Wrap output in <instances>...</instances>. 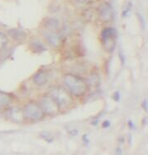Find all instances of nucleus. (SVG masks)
Returning <instances> with one entry per match:
<instances>
[{"mask_svg":"<svg viewBox=\"0 0 148 155\" xmlns=\"http://www.w3.org/2000/svg\"><path fill=\"white\" fill-rule=\"evenodd\" d=\"M63 84L65 89L74 97H82L88 91V84L82 78L77 75L67 74L64 76Z\"/></svg>","mask_w":148,"mask_h":155,"instance_id":"f257e3e1","label":"nucleus"},{"mask_svg":"<svg viewBox=\"0 0 148 155\" xmlns=\"http://www.w3.org/2000/svg\"><path fill=\"white\" fill-rule=\"evenodd\" d=\"M48 95L50 96L58 104L60 110L61 108L68 107L73 103V98L71 93L61 87L54 86L50 87Z\"/></svg>","mask_w":148,"mask_h":155,"instance_id":"f03ea898","label":"nucleus"},{"mask_svg":"<svg viewBox=\"0 0 148 155\" xmlns=\"http://www.w3.org/2000/svg\"><path fill=\"white\" fill-rule=\"evenodd\" d=\"M24 118L30 121H39L44 118V112L39 104L35 102H29L24 106L23 109Z\"/></svg>","mask_w":148,"mask_h":155,"instance_id":"7ed1b4c3","label":"nucleus"},{"mask_svg":"<svg viewBox=\"0 0 148 155\" xmlns=\"http://www.w3.org/2000/svg\"><path fill=\"white\" fill-rule=\"evenodd\" d=\"M39 106L41 107L44 114H46L48 116H55L60 110L58 104L49 95L42 96L39 101Z\"/></svg>","mask_w":148,"mask_h":155,"instance_id":"20e7f679","label":"nucleus"},{"mask_svg":"<svg viewBox=\"0 0 148 155\" xmlns=\"http://www.w3.org/2000/svg\"><path fill=\"white\" fill-rule=\"evenodd\" d=\"M117 32L114 28L107 27L101 32V38L107 52H113L115 48V41Z\"/></svg>","mask_w":148,"mask_h":155,"instance_id":"39448f33","label":"nucleus"},{"mask_svg":"<svg viewBox=\"0 0 148 155\" xmlns=\"http://www.w3.org/2000/svg\"><path fill=\"white\" fill-rule=\"evenodd\" d=\"M98 14L100 18L104 21H112L113 19V10L112 7L108 3H103L98 8Z\"/></svg>","mask_w":148,"mask_h":155,"instance_id":"423d86ee","label":"nucleus"},{"mask_svg":"<svg viewBox=\"0 0 148 155\" xmlns=\"http://www.w3.org/2000/svg\"><path fill=\"white\" fill-rule=\"evenodd\" d=\"M9 117L12 121L16 123L23 122V120H25L22 109L17 107H12L9 110Z\"/></svg>","mask_w":148,"mask_h":155,"instance_id":"0eeeda50","label":"nucleus"},{"mask_svg":"<svg viewBox=\"0 0 148 155\" xmlns=\"http://www.w3.org/2000/svg\"><path fill=\"white\" fill-rule=\"evenodd\" d=\"M49 80V74L47 71L40 70L33 76V83L37 86H43Z\"/></svg>","mask_w":148,"mask_h":155,"instance_id":"6e6552de","label":"nucleus"},{"mask_svg":"<svg viewBox=\"0 0 148 155\" xmlns=\"http://www.w3.org/2000/svg\"><path fill=\"white\" fill-rule=\"evenodd\" d=\"M45 37H46V40L47 41L48 43L52 46L57 47V46H59L61 44V41H62L61 37L57 33H47V34L45 35Z\"/></svg>","mask_w":148,"mask_h":155,"instance_id":"1a4fd4ad","label":"nucleus"},{"mask_svg":"<svg viewBox=\"0 0 148 155\" xmlns=\"http://www.w3.org/2000/svg\"><path fill=\"white\" fill-rule=\"evenodd\" d=\"M44 26L48 30L55 31L59 27V21L58 19L54 18H50L46 19L44 21Z\"/></svg>","mask_w":148,"mask_h":155,"instance_id":"9d476101","label":"nucleus"},{"mask_svg":"<svg viewBox=\"0 0 148 155\" xmlns=\"http://www.w3.org/2000/svg\"><path fill=\"white\" fill-rule=\"evenodd\" d=\"M12 102L11 96L6 93L0 92V107H7Z\"/></svg>","mask_w":148,"mask_h":155,"instance_id":"9b49d317","label":"nucleus"},{"mask_svg":"<svg viewBox=\"0 0 148 155\" xmlns=\"http://www.w3.org/2000/svg\"><path fill=\"white\" fill-rule=\"evenodd\" d=\"M30 48L32 49V51L33 52H36V53H42V52L46 50L45 45L40 41H34L33 43H31Z\"/></svg>","mask_w":148,"mask_h":155,"instance_id":"f8f14e48","label":"nucleus"},{"mask_svg":"<svg viewBox=\"0 0 148 155\" xmlns=\"http://www.w3.org/2000/svg\"><path fill=\"white\" fill-rule=\"evenodd\" d=\"M9 34H10L12 38L15 39V40H22V39L25 38V36H26V34H25L23 31H22L19 30L9 31Z\"/></svg>","mask_w":148,"mask_h":155,"instance_id":"ddd939ff","label":"nucleus"},{"mask_svg":"<svg viewBox=\"0 0 148 155\" xmlns=\"http://www.w3.org/2000/svg\"><path fill=\"white\" fill-rule=\"evenodd\" d=\"M8 42H9V37H8V36L5 33L0 31V51L6 47V45H8Z\"/></svg>","mask_w":148,"mask_h":155,"instance_id":"4468645a","label":"nucleus"},{"mask_svg":"<svg viewBox=\"0 0 148 155\" xmlns=\"http://www.w3.org/2000/svg\"><path fill=\"white\" fill-rule=\"evenodd\" d=\"M131 8H132V4H131V3H128V4H127V7H126V8L122 11V17H124V18H126V17L128 15V13L130 12Z\"/></svg>","mask_w":148,"mask_h":155,"instance_id":"2eb2a0df","label":"nucleus"},{"mask_svg":"<svg viewBox=\"0 0 148 155\" xmlns=\"http://www.w3.org/2000/svg\"><path fill=\"white\" fill-rule=\"evenodd\" d=\"M147 100L146 99V100H144V101H142V107L143 108V110H145V111H147Z\"/></svg>","mask_w":148,"mask_h":155,"instance_id":"dca6fc26","label":"nucleus"},{"mask_svg":"<svg viewBox=\"0 0 148 155\" xmlns=\"http://www.w3.org/2000/svg\"><path fill=\"white\" fill-rule=\"evenodd\" d=\"M120 93H119V92H116V93H114V95H113V99L115 100L116 101H119V100H120Z\"/></svg>","mask_w":148,"mask_h":155,"instance_id":"f3484780","label":"nucleus"},{"mask_svg":"<svg viewBox=\"0 0 148 155\" xmlns=\"http://www.w3.org/2000/svg\"><path fill=\"white\" fill-rule=\"evenodd\" d=\"M75 1L80 4H87L89 2H91V0H75Z\"/></svg>","mask_w":148,"mask_h":155,"instance_id":"a211bd4d","label":"nucleus"},{"mask_svg":"<svg viewBox=\"0 0 148 155\" xmlns=\"http://www.w3.org/2000/svg\"><path fill=\"white\" fill-rule=\"evenodd\" d=\"M110 126V122L108 120H105L104 123H103V127L104 128H107V127H108Z\"/></svg>","mask_w":148,"mask_h":155,"instance_id":"6ab92c4d","label":"nucleus"},{"mask_svg":"<svg viewBox=\"0 0 148 155\" xmlns=\"http://www.w3.org/2000/svg\"><path fill=\"white\" fill-rule=\"evenodd\" d=\"M128 126H130L131 128H133L134 127V125H133V123L132 122V121H128Z\"/></svg>","mask_w":148,"mask_h":155,"instance_id":"aec40b11","label":"nucleus"}]
</instances>
